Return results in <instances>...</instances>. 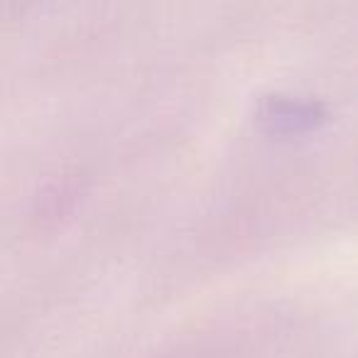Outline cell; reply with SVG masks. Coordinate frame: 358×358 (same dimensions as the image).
<instances>
[{
	"instance_id": "6da1fadb",
	"label": "cell",
	"mask_w": 358,
	"mask_h": 358,
	"mask_svg": "<svg viewBox=\"0 0 358 358\" xmlns=\"http://www.w3.org/2000/svg\"><path fill=\"white\" fill-rule=\"evenodd\" d=\"M324 118L327 113L319 103L285 99V96L265 99L258 108V120L273 133H304L309 128H317Z\"/></svg>"
}]
</instances>
